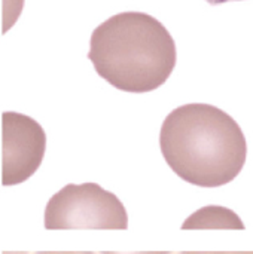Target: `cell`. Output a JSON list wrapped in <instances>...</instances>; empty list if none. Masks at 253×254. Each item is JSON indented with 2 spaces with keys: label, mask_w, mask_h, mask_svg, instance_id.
<instances>
[{
  "label": "cell",
  "mask_w": 253,
  "mask_h": 254,
  "mask_svg": "<svg viewBox=\"0 0 253 254\" xmlns=\"http://www.w3.org/2000/svg\"><path fill=\"white\" fill-rule=\"evenodd\" d=\"M46 134L33 118L4 112L1 115V185L15 186L28 180L40 167Z\"/></svg>",
  "instance_id": "cell-4"
},
{
  "label": "cell",
  "mask_w": 253,
  "mask_h": 254,
  "mask_svg": "<svg viewBox=\"0 0 253 254\" xmlns=\"http://www.w3.org/2000/svg\"><path fill=\"white\" fill-rule=\"evenodd\" d=\"M177 254H253V252H182Z\"/></svg>",
  "instance_id": "cell-7"
},
{
  "label": "cell",
  "mask_w": 253,
  "mask_h": 254,
  "mask_svg": "<svg viewBox=\"0 0 253 254\" xmlns=\"http://www.w3.org/2000/svg\"><path fill=\"white\" fill-rule=\"evenodd\" d=\"M34 254H95L92 252H37Z\"/></svg>",
  "instance_id": "cell-8"
},
{
  "label": "cell",
  "mask_w": 253,
  "mask_h": 254,
  "mask_svg": "<svg viewBox=\"0 0 253 254\" xmlns=\"http://www.w3.org/2000/svg\"><path fill=\"white\" fill-rule=\"evenodd\" d=\"M101 254H171L169 253V252H151V253H148V252H143V253H131V252H125V253H119V252H103Z\"/></svg>",
  "instance_id": "cell-9"
},
{
  "label": "cell",
  "mask_w": 253,
  "mask_h": 254,
  "mask_svg": "<svg viewBox=\"0 0 253 254\" xmlns=\"http://www.w3.org/2000/svg\"><path fill=\"white\" fill-rule=\"evenodd\" d=\"M160 149L173 173L200 188L228 185L248 158L240 125L219 107L203 103L185 104L167 115Z\"/></svg>",
  "instance_id": "cell-1"
},
{
  "label": "cell",
  "mask_w": 253,
  "mask_h": 254,
  "mask_svg": "<svg viewBox=\"0 0 253 254\" xmlns=\"http://www.w3.org/2000/svg\"><path fill=\"white\" fill-rule=\"evenodd\" d=\"M182 229H245V225L228 208L204 207L188 217Z\"/></svg>",
  "instance_id": "cell-5"
},
{
  "label": "cell",
  "mask_w": 253,
  "mask_h": 254,
  "mask_svg": "<svg viewBox=\"0 0 253 254\" xmlns=\"http://www.w3.org/2000/svg\"><path fill=\"white\" fill-rule=\"evenodd\" d=\"M3 254H7V253H3ZM16 254H27V253H16Z\"/></svg>",
  "instance_id": "cell-10"
},
{
  "label": "cell",
  "mask_w": 253,
  "mask_h": 254,
  "mask_svg": "<svg viewBox=\"0 0 253 254\" xmlns=\"http://www.w3.org/2000/svg\"><path fill=\"white\" fill-rule=\"evenodd\" d=\"M24 7V0H3L1 1V34L7 33L18 21Z\"/></svg>",
  "instance_id": "cell-6"
},
{
  "label": "cell",
  "mask_w": 253,
  "mask_h": 254,
  "mask_svg": "<svg viewBox=\"0 0 253 254\" xmlns=\"http://www.w3.org/2000/svg\"><path fill=\"white\" fill-rule=\"evenodd\" d=\"M45 228L69 229H128V216L118 196L100 185H67L46 204Z\"/></svg>",
  "instance_id": "cell-3"
},
{
  "label": "cell",
  "mask_w": 253,
  "mask_h": 254,
  "mask_svg": "<svg viewBox=\"0 0 253 254\" xmlns=\"http://www.w3.org/2000/svg\"><path fill=\"white\" fill-rule=\"evenodd\" d=\"M88 58L97 74L113 88L145 94L167 82L176 67V43L155 16L121 12L91 34Z\"/></svg>",
  "instance_id": "cell-2"
}]
</instances>
